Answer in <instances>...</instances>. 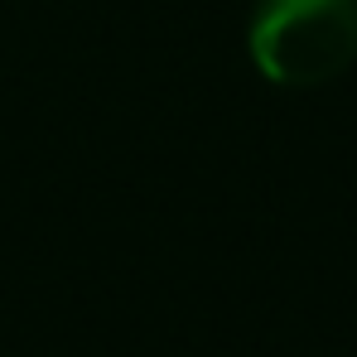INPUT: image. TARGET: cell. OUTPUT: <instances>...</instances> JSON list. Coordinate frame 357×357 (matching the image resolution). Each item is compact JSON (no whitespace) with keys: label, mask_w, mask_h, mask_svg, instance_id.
<instances>
[{"label":"cell","mask_w":357,"mask_h":357,"mask_svg":"<svg viewBox=\"0 0 357 357\" xmlns=\"http://www.w3.org/2000/svg\"><path fill=\"white\" fill-rule=\"evenodd\" d=\"M246 49L280 87L333 82L357 59V0H256Z\"/></svg>","instance_id":"1"}]
</instances>
